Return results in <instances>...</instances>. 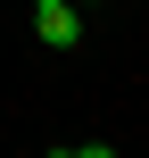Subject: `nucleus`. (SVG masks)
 <instances>
[{"label": "nucleus", "mask_w": 149, "mask_h": 158, "mask_svg": "<svg viewBox=\"0 0 149 158\" xmlns=\"http://www.w3.org/2000/svg\"><path fill=\"white\" fill-rule=\"evenodd\" d=\"M33 33H41L50 50H75V42H83V17H75V0H33Z\"/></svg>", "instance_id": "f257e3e1"}, {"label": "nucleus", "mask_w": 149, "mask_h": 158, "mask_svg": "<svg viewBox=\"0 0 149 158\" xmlns=\"http://www.w3.org/2000/svg\"><path fill=\"white\" fill-rule=\"evenodd\" d=\"M75 8H100V0H75Z\"/></svg>", "instance_id": "f03ea898"}]
</instances>
